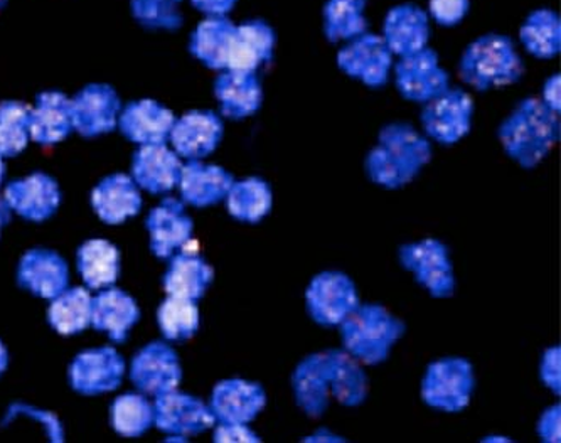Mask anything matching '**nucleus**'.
I'll use <instances>...</instances> for the list:
<instances>
[{"label":"nucleus","mask_w":561,"mask_h":443,"mask_svg":"<svg viewBox=\"0 0 561 443\" xmlns=\"http://www.w3.org/2000/svg\"><path fill=\"white\" fill-rule=\"evenodd\" d=\"M432 156V144L425 135L410 124L394 122L379 132L378 144L369 150L365 168L379 188L401 190L431 164Z\"/></svg>","instance_id":"1"},{"label":"nucleus","mask_w":561,"mask_h":443,"mask_svg":"<svg viewBox=\"0 0 561 443\" xmlns=\"http://www.w3.org/2000/svg\"><path fill=\"white\" fill-rule=\"evenodd\" d=\"M504 152L523 169L540 166L560 138V113L541 99H525L504 118L497 130Z\"/></svg>","instance_id":"2"},{"label":"nucleus","mask_w":561,"mask_h":443,"mask_svg":"<svg viewBox=\"0 0 561 443\" xmlns=\"http://www.w3.org/2000/svg\"><path fill=\"white\" fill-rule=\"evenodd\" d=\"M403 320L379 304H359L340 323L344 351L363 366H378L390 357L391 349L405 336Z\"/></svg>","instance_id":"3"},{"label":"nucleus","mask_w":561,"mask_h":443,"mask_svg":"<svg viewBox=\"0 0 561 443\" xmlns=\"http://www.w3.org/2000/svg\"><path fill=\"white\" fill-rule=\"evenodd\" d=\"M525 75V63L504 34H484L463 49L459 77L478 91L504 88L518 83Z\"/></svg>","instance_id":"4"},{"label":"nucleus","mask_w":561,"mask_h":443,"mask_svg":"<svg viewBox=\"0 0 561 443\" xmlns=\"http://www.w3.org/2000/svg\"><path fill=\"white\" fill-rule=\"evenodd\" d=\"M476 389L474 366L466 357H442L426 367L422 400L434 410L460 413L472 400Z\"/></svg>","instance_id":"5"},{"label":"nucleus","mask_w":561,"mask_h":443,"mask_svg":"<svg viewBox=\"0 0 561 443\" xmlns=\"http://www.w3.org/2000/svg\"><path fill=\"white\" fill-rule=\"evenodd\" d=\"M474 121V102L467 91L450 88L440 95L423 103L422 122L426 138H432L442 146H456L460 143Z\"/></svg>","instance_id":"6"},{"label":"nucleus","mask_w":561,"mask_h":443,"mask_svg":"<svg viewBox=\"0 0 561 443\" xmlns=\"http://www.w3.org/2000/svg\"><path fill=\"white\" fill-rule=\"evenodd\" d=\"M362 304L356 284L343 272L319 273L306 291L310 319L322 328H340V323Z\"/></svg>","instance_id":"7"},{"label":"nucleus","mask_w":561,"mask_h":443,"mask_svg":"<svg viewBox=\"0 0 561 443\" xmlns=\"http://www.w3.org/2000/svg\"><path fill=\"white\" fill-rule=\"evenodd\" d=\"M400 263L415 276L432 297L450 298L456 294V275L448 248L435 238L403 245L400 248Z\"/></svg>","instance_id":"8"},{"label":"nucleus","mask_w":561,"mask_h":443,"mask_svg":"<svg viewBox=\"0 0 561 443\" xmlns=\"http://www.w3.org/2000/svg\"><path fill=\"white\" fill-rule=\"evenodd\" d=\"M337 66L347 77L369 88H381L390 80L393 53L381 34L366 33L346 41L337 53Z\"/></svg>","instance_id":"9"},{"label":"nucleus","mask_w":561,"mask_h":443,"mask_svg":"<svg viewBox=\"0 0 561 443\" xmlns=\"http://www.w3.org/2000/svg\"><path fill=\"white\" fill-rule=\"evenodd\" d=\"M394 83L403 99L426 103L450 87V77L442 68L437 52L426 46L398 59L394 65Z\"/></svg>","instance_id":"10"},{"label":"nucleus","mask_w":561,"mask_h":443,"mask_svg":"<svg viewBox=\"0 0 561 443\" xmlns=\"http://www.w3.org/2000/svg\"><path fill=\"white\" fill-rule=\"evenodd\" d=\"M153 422L162 432L190 436L199 435L213 429L216 418L205 401H201L196 396L172 389V391L157 395L153 404Z\"/></svg>","instance_id":"11"},{"label":"nucleus","mask_w":561,"mask_h":443,"mask_svg":"<svg viewBox=\"0 0 561 443\" xmlns=\"http://www.w3.org/2000/svg\"><path fill=\"white\" fill-rule=\"evenodd\" d=\"M130 378L140 391L157 396L178 388L183 370L174 349L152 342L131 360Z\"/></svg>","instance_id":"12"},{"label":"nucleus","mask_w":561,"mask_h":443,"mask_svg":"<svg viewBox=\"0 0 561 443\" xmlns=\"http://www.w3.org/2000/svg\"><path fill=\"white\" fill-rule=\"evenodd\" d=\"M124 371V357L114 348L88 349L71 364V386L81 395L114 391L121 386Z\"/></svg>","instance_id":"13"},{"label":"nucleus","mask_w":561,"mask_h":443,"mask_svg":"<svg viewBox=\"0 0 561 443\" xmlns=\"http://www.w3.org/2000/svg\"><path fill=\"white\" fill-rule=\"evenodd\" d=\"M266 407V393L260 383L247 379H225L213 389V414L219 423L249 425Z\"/></svg>","instance_id":"14"},{"label":"nucleus","mask_w":561,"mask_h":443,"mask_svg":"<svg viewBox=\"0 0 561 443\" xmlns=\"http://www.w3.org/2000/svg\"><path fill=\"white\" fill-rule=\"evenodd\" d=\"M121 100L108 84H88L71 100L73 128L83 137L112 132L117 125Z\"/></svg>","instance_id":"15"},{"label":"nucleus","mask_w":561,"mask_h":443,"mask_svg":"<svg viewBox=\"0 0 561 443\" xmlns=\"http://www.w3.org/2000/svg\"><path fill=\"white\" fill-rule=\"evenodd\" d=\"M222 121L211 110H193L174 122L171 143L175 152L190 160H199L215 152L222 138Z\"/></svg>","instance_id":"16"},{"label":"nucleus","mask_w":561,"mask_h":443,"mask_svg":"<svg viewBox=\"0 0 561 443\" xmlns=\"http://www.w3.org/2000/svg\"><path fill=\"white\" fill-rule=\"evenodd\" d=\"M277 34L263 19H249L234 27L227 69L259 73L262 66L274 59Z\"/></svg>","instance_id":"17"},{"label":"nucleus","mask_w":561,"mask_h":443,"mask_svg":"<svg viewBox=\"0 0 561 443\" xmlns=\"http://www.w3.org/2000/svg\"><path fill=\"white\" fill-rule=\"evenodd\" d=\"M291 391L297 407L309 418L324 417L331 405V382L325 351L304 357L291 373Z\"/></svg>","instance_id":"18"},{"label":"nucleus","mask_w":561,"mask_h":443,"mask_svg":"<svg viewBox=\"0 0 561 443\" xmlns=\"http://www.w3.org/2000/svg\"><path fill=\"white\" fill-rule=\"evenodd\" d=\"M4 196L11 209L31 222L48 219L61 203L58 182L44 172H34L30 178L11 182Z\"/></svg>","instance_id":"19"},{"label":"nucleus","mask_w":561,"mask_h":443,"mask_svg":"<svg viewBox=\"0 0 561 443\" xmlns=\"http://www.w3.org/2000/svg\"><path fill=\"white\" fill-rule=\"evenodd\" d=\"M18 282L37 297L55 298L68 288L70 270L61 254L36 248L19 262Z\"/></svg>","instance_id":"20"},{"label":"nucleus","mask_w":561,"mask_h":443,"mask_svg":"<svg viewBox=\"0 0 561 443\" xmlns=\"http://www.w3.org/2000/svg\"><path fill=\"white\" fill-rule=\"evenodd\" d=\"M381 37L398 58L420 52L431 41V15L415 4L394 5L385 18Z\"/></svg>","instance_id":"21"},{"label":"nucleus","mask_w":561,"mask_h":443,"mask_svg":"<svg viewBox=\"0 0 561 443\" xmlns=\"http://www.w3.org/2000/svg\"><path fill=\"white\" fill-rule=\"evenodd\" d=\"M146 226L150 232V248L159 259L172 257L193 235V219L186 215L184 204L174 197H165L153 207Z\"/></svg>","instance_id":"22"},{"label":"nucleus","mask_w":561,"mask_h":443,"mask_svg":"<svg viewBox=\"0 0 561 443\" xmlns=\"http://www.w3.org/2000/svg\"><path fill=\"white\" fill-rule=\"evenodd\" d=\"M215 96L222 115L231 121H243L262 109V81L252 71L227 69L216 78Z\"/></svg>","instance_id":"23"},{"label":"nucleus","mask_w":561,"mask_h":443,"mask_svg":"<svg viewBox=\"0 0 561 443\" xmlns=\"http://www.w3.org/2000/svg\"><path fill=\"white\" fill-rule=\"evenodd\" d=\"M183 162L165 144H144L131 162V174L137 184L152 194L174 190L181 178Z\"/></svg>","instance_id":"24"},{"label":"nucleus","mask_w":561,"mask_h":443,"mask_svg":"<svg viewBox=\"0 0 561 443\" xmlns=\"http://www.w3.org/2000/svg\"><path fill=\"white\" fill-rule=\"evenodd\" d=\"M233 182L234 178L227 169L191 160L190 164L181 169L179 190L184 203L208 207L225 201Z\"/></svg>","instance_id":"25"},{"label":"nucleus","mask_w":561,"mask_h":443,"mask_svg":"<svg viewBox=\"0 0 561 443\" xmlns=\"http://www.w3.org/2000/svg\"><path fill=\"white\" fill-rule=\"evenodd\" d=\"M175 116L171 110L153 100H140L125 106L121 116V130L137 144H165L171 137Z\"/></svg>","instance_id":"26"},{"label":"nucleus","mask_w":561,"mask_h":443,"mask_svg":"<svg viewBox=\"0 0 561 443\" xmlns=\"http://www.w3.org/2000/svg\"><path fill=\"white\" fill-rule=\"evenodd\" d=\"M31 137L43 146L61 143L73 130L71 118V100L59 91H46L36 99V106L31 109L27 121Z\"/></svg>","instance_id":"27"},{"label":"nucleus","mask_w":561,"mask_h":443,"mask_svg":"<svg viewBox=\"0 0 561 443\" xmlns=\"http://www.w3.org/2000/svg\"><path fill=\"white\" fill-rule=\"evenodd\" d=\"M325 354L332 398L343 407H362L369 393V379L363 364L344 349H328Z\"/></svg>","instance_id":"28"},{"label":"nucleus","mask_w":561,"mask_h":443,"mask_svg":"<svg viewBox=\"0 0 561 443\" xmlns=\"http://www.w3.org/2000/svg\"><path fill=\"white\" fill-rule=\"evenodd\" d=\"M139 317L137 302L121 288H108L92 298L93 328L106 332L112 341L124 342Z\"/></svg>","instance_id":"29"},{"label":"nucleus","mask_w":561,"mask_h":443,"mask_svg":"<svg viewBox=\"0 0 561 443\" xmlns=\"http://www.w3.org/2000/svg\"><path fill=\"white\" fill-rule=\"evenodd\" d=\"M92 204L103 222L118 225L140 212L142 196L128 175L114 174L103 179L93 190Z\"/></svg>","instance_id":"30"},{"label":"nucleus","mask_w":561,"mask_h":443,"mask_svg":"<svg viewBox=\"0 0 561 443\" xmlns=\"http://www.w3.org/2000/svg\"><path fill=\"white\" fill-rule=\"evenodd\" d=\"M213 276L215 270L196 250H184L171 260L162 282L165 292L172 297L199 300L201 297H205Z\"/></svg>","instance_id":"31"},{"label":"nucleus","mask_w":561,"mask_h":443,"mask_svg":"<svg viewBox=\"0 0 561 443\" xmlns=\"http://www.w3.org/2000/svg\"><path fill=\"white\" fill-rule=\"evenodd\" d=\"M234 24L227 15H208L191 34L190 49L211 69H227Z\"/></svg>","instance_id":"32"},{"label":"nucleus","mask_w":561,"mask_h":443,"mask_svg":"<svg viewBox=\"0 0 561 443\" xmlns=\"http://www.w3.org/2000/svg\"><path fill=\"white\" fill-rule=\"evenodd\" d=\"M225 201H227L228 213L234 219L255 225L266 215H271L274 207V193L265 179L247 178L243 181L233 182Z\"/></svg>","instance_id":"33"},{"label":"nucleus","mask_w":561,"mask_h":443,"mask_svg":"<svg viewBox=\"0 0 561 443\" xmlns=\"http://www.w3.org/2000/svg\"><path fill=\"white\" fill-rule=\"evenodd\" d=\"M78 270L90 288L110 287L121 276V251L106 240H90L77 254Z\"/></svg>","instance_id":"34"},{"label":"nucleus","mask_w":561,"mask_h":443,"mask_svg":"<svg viewBox=\"0 0 561 443\" xmlns=\"http://www.w3.org/2000/svg\"><path fill=\"white\" fill-rule=\"evenodd\" d=\"M519 41L535 58H554L561 49L560 15L551 9H536L523 22Z\"/></svg>","instance_id":"35"},{"label":"nucleus","mask_w":561,"mask_h":443,"mask_svg":"<svg viewBox=\"0 0 561 443\" xmlns=\"http://www.w3.org/2000/svg\"><path fill=\"white\" fill-rule=\"evenodd\" d=\"M48 319L59 334H78L92 322V297L84 288H66L58 297L53 298Z\"/></svg>","instance_id":"36"},{"label":"nucleus","mask_w":561,"mask_h":443,"mask_svg":"<svg viewBox=\"0 0 561 443\" xmlns=\"http://www.w3.org/2000/svg\"><path fill=\"white\" fill-rule=\"evenodd\" d=\"M368 0H328L324 4V34L331 43L350 41L368 31Z\"/></svg>","instance_id":"37"},{"label":"nucleus","mask_w":561,"mask_h":443,"mask_svg":"<svg viewBox=\"0 0 561 443\" xmlns=\"http://www.w3.org/2000/svg\"><path fill=\"white\" fill-rule=\"evenodd\" d=\"M162 334L169 341H186L199 329V309L196 300L169 295L157 310Z\"/></svg>","instance_id":"38"},{"label":"nucleus","mask_w":561,"mask_h":443,"mask_svg":"<svg viewBox=\"0 0 561 443\" xmlns=\"http://www.w3.org/2000/svg\"><path fill=\"white\" fill-rule=\"evenodd\" d=\"M31 106L22 102L0 103V156L14 157L26 149Z\"/></svg>","instance_id":"39"},{"label":"nucleus","mask_w":561,"mask_h":443,"mask_svg":"<svg viewBox=\"0 0 561 443\" xmlns=\"http://www.w3.org/2000/svg\"><path fill=\"white\" fill-rule=\"evenodd\" d=\"M153 407L136 393L118 396L112 405V425L124 436H139L152 425Z\"/></svg>","instance_id":"40"},{"label":"nucleus","mask_w":561,"mask_h":443,"mask_svg":"<svg viewBox=\"0 0 561 443\" xmlns=\"http://www.w3.org/2000/svg\"><path fill=\"white\" fill-rule=\"evenodd\" d=\"M181 0H131V11L137 21L150 30L174 31L183 26V14L179 11Z\"/></svg>","instance_id":"41"},{"label":"nucleus","mask_w":561,"mask_h":443,"mask_svg":"<svg viewBox=\"0 0 561 443\" xmlns=\"http://www.w3.org/2000/svg\"><path fill=\"white\" fill-rule=\"evenodd\" d=\"M469 9L470 0H428V15L440 26H456Z\"/></svg>","instance_id":"42"},{"label":"nucleus","mask_w":561,"mask_h":443,"mask_svg":"<svg viewBox=\"0 0 561 443\" xmlns=\"http://www.w3.org/2000/svg\"><path fill=\"white\" fill-rule=\"evenodd\" d=\"M540 378L554 395H561V348L551 345L543 353L540 363Z\"/></svg>","instance_id":"43"},{"label":"nucleus","mask_w":561,"mask_h":443,"mask_svg":"<svg viewBox=\"0 0 561 443\" xmlns=\"http://www.w3.org/2000/svg\"><path fill=\"white\" fill-rule=\"evenodd\" d=\"M213 440L218 443H260L262 436L243 423H221L215 430Z\"/></svg>","instance_id":"44"},{"label":"nucleus","mask_w":561,"mask_h":443,"mask_svg":"<svg viewBox=\"0 0 561 443\" xmlns=\"http://www.w3.org/2000/svg\"><path fill=\"white\" fill-rule=\"evenodd\" d=\"M536 432L545 443H560L561 440V407L560 404L547 408L541 413Z\"/></svg>","instance_id":"45"},{"label":"nucleus","mask_w":561,"mask_h":443,"mask_svg":"<svg viewBox=\"0 0 561 443\" xmlns=\"http://www.w3.org/2000/svg\"><path fill=\"white\" fill-rule=\"evenodd\" d=\"M541 102L553 110V112L560 113L561 110V78L560 75L554 73L545 81L543 91H541Z\"/></svg>","instance_id":"46"},{"label":"nucleus","mask_w":561,"mask_h":443,"mask_svg":"<svg viewBox=\"0 0 561 443\" xmlns=\"http://www.w3.org/2000/svg\"><path fill=\"white\" fill-rule=\"evenodd\" d=\"M191 2L206 15H227L237 4V0H191Z\"/></svg>","instance_id":"47"},{"label":"nucleus","mask_w":561,"mask_h":443,"mask_svg":"<svg viewBox=\"0 0 561 443\" xmlns=\"http://www.w3.org/2000/svg\"><path fill=\"white\" fill-rule=\"evenodd\" d=\"M302 442L306 443H340L346 442L344 436L337 435V433L331 432L329 429H318L316 432L310 433V435L304 436Z\"/></svg>","instance_id":"48"},{"label":"nucleus","mask_w":561,"mask_h":443,"mask_svg":"<svg viewBox=\"0 0 561 443\" xmlns=\"http://www.w3.org/2000/svg\"><path fill=\"white\" fill-rule=\"evenodd\" d=\"M9 222H11V207L5 203V200L0 197V231Z\"/></svg>","instance_id":"49"},{"label":"nucleus","mask_w":561,"mask_h":443,"mask_svg":"<svg viewBox=\"0 0 561 443\" xmlns=\"http://www.w3.org/2000/svg\"><path fill=\"white\" fill-rule=\"evenodd\" d=\"M9 363V354L8 349H5V345L2 344V341H0V375L4 373L5 367H8Z\"/></svg>","instance_id":"50"},{"label":"nucleus","mask_w":561,"mask_h":443,"mask_svg":"<svg viewBox=\"0 0 561 443\" xmlns=\"http://www.w3.org/2000/svg\"><path fill=\"white\" fill-rule=\"evenodd\" d=\"M482 442H513V440H511L510 436L489 435L484 436V439H482Z\"/></svg>","instance_id":"51"},{"label":"nucleus","mask_w":561,"mask_h":443,"mask_svg":"<svg viewBox=\"0 0 561 443\" xmlns=\"http://www.w3.org/2000/svg\"><path fill=\"white\" fill-rule=\"evenodd\" d=\"M5 178V166L2 162V157H0V182L4 181Z\"/></svg>","instance_id":"52"},{"label":"nucleus","mask_w":561,"mask_h":443,"mask_svg":"<svg viewBox=\"0 0 561 443\" xmlns=\"http://www.w3.org/2000/svg\"><path fill=\"white\" fill-rule=\"evenodd\" d=\"M5 2H8V0H0V9L4 8Z\"/></svg>","instance_id":"53"}]
</instances>
